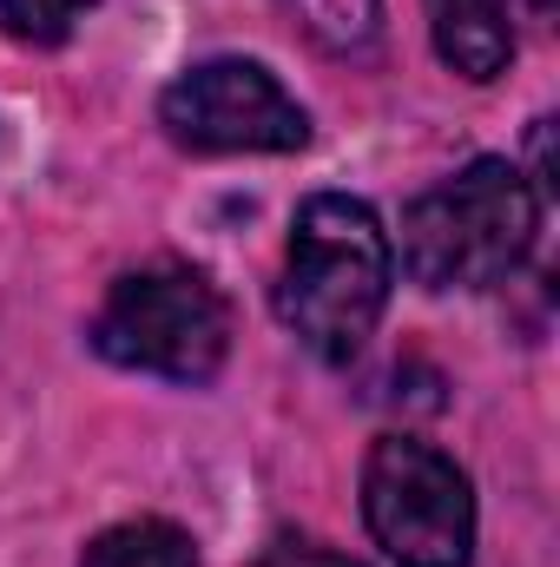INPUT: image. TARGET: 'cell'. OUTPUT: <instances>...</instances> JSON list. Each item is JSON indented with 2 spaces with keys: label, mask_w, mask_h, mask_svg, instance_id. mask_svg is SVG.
I'll use <instances>...</instances> for the list:
<instances>
[{
  "label": "cell",
  "mask_w": 560,
  "mask_h": 567,
  "mask_svg": "<svg viewBox=\"0 0 560 567\" xmlns=\"http://www.w3.org/2000/svg\"><path fill=\"white\" fill-rule=\"evenodd\" d=\"M390 231L363 198L317 192L290 225V258L278 284V317L323 363H350L390 303Z\"/></svg>",
  "instance_id": "6da1fadb"
},
{
  "label": "cell",
  "mask_w": 560,
  "mask_h": 567,
  "mask_svg": "<svg viewBox=\"0 0 560 567\" xmlns=\"http://www.w3.org/2000/svg\"><path fill=\"white\" fill-rule=\"evenodd\" d=\"M541 192L515 158H468L403 212V271L422 290H481L528 265Z\"/></svg>",
  "instance_id": "7a4b0ae2"
},
{
  "label": "cell",
  "mask_w": 560,
  "mask_h": 567,
  "mask_svg": "<svg viewBox=\"0 0 560 567\" xmlns=\"http://www.w3.org/2000/svg\"><path fill=\"white\" fill-rule=\"evenodd\" d=\"M93 350L165 383H211L231 350V303L191 265H145L113 284L93 317Z\"/></svg>",
  "instance_id": "3957f363"
},
{
  "label": "cell",
  "mask_w": 560,
  "mask_h": 567,
  "mask_svg": "<svg viewBox=\"0 0 560 567\" xmlns=\"http://www.w3.org/2000/svg\"><path fill=\"white\" fill-rule=\"evenodd\" d=\"M363 522L396 567L475 561V488L455 455L416 435H383L363 462Z\"/></svg>",
  "instance_id": "277c9868"
},
{
  "label": "cell",
  "mask_w": 560,
  "mask_h": 567,
  "mask_svg": "<svg viewBox=\"0 0 560 567\" xmlns=\"http://www.w3.org/2000/svg\"><path fill=\"white\" fill-rule=\"evenodd\" d=\"M158 126L172 145L225 158V152H297L310 140V113L258 60H205L178 73L158 100Z\"/></svg>",
  "instance_id": "5b68a950"
},
{
  "label": "cell",
  "mask_w": 560,
  "mask_h": 567,
  "mask_svg": "<svg viewBox=\"0 0 560 567\" xmlns=\"http://www.w3.org/2000/svg\"><path fill=\"white\" fill-rule=\"evenodd\" d=\"M515 7L521 0H428V33H435L442 66L475 80V86L508 73V60H515Z\"/></svg>",
  "instance_id": "8992f818"
},
{
  "label": "cell",
  "mask_w": 560,
  "mask_h": 567,
  "mask_svg": "<svg viewBox=\"0 0 560 567\" xmlns=\"http://www.w3.org/2000/svg\"><path fill=\"white\" fill-rule=\"evenodd\" d=\"M80 567H198V548L172 522H120L86 548Z\"/></svg>",
  "instance_id": "52a82bcc"
},
{
  "label": "cell",
  "mask_w": 560,
  "mask_h": 567,
  "mask_svg": "<svg viewBox=\"0 0 560 567\" xmlns=\"http://www.w3.org/2000/svg\"><path fill=\"white\" fill-rule=\"evenodd\" d=\"M278 7L323 53H370V40L383 27V0H278Z\"/></svg>",
  "instance_id": "ba28073f"
},
{
  "label": "cell",
  "mask_w": 560,
  "mask_h": 567,
  "mask_svg": "<svg viewBox=\"0 0 560 567\" xmlns=\"http://www.w3.org/2000/svg\"><path fill=\"white\" fill-rule=\"evenodd\" d=\"M93 0H0V27L20 47H60Z\"/></svg>",
  "instance_id": "9c48e42d"
},
{
  "label": "cell",
  "mask_w": 560,
  "mask_h": 567,
  "mask_svg": "<svg viewBox=\"0 0 560 567\" xmlns=\"http://www.w3.org/2000/svg\"><path fill=\"white\" fill-rule=\"evenodd\" d=\"M265 567H363V561H350V555H330V548H278Z\"/></svg>",
  "instance_id": "30bf717a"
}]
</instances>
